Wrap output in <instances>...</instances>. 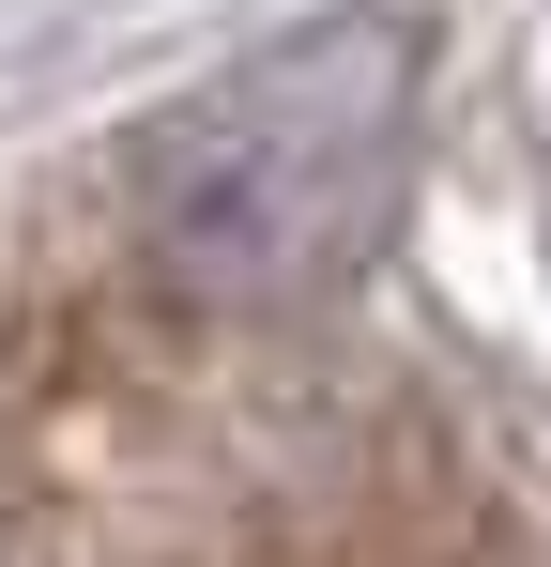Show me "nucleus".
<instances>
[{
	"label": "nucleus",
	"instance_id": "f257e3e1",
	"mask_svg": "<svg viewBox=\"0 0 551 567\" xmlns=\"http://www.w3.org/2000/svg\"><path fill=\"white\" fill-rule=\"evenodd\" d=\"M398 154H414V31L337 16V31L246 62L230 93H199L154 138V246L199 291L306 307L383 246Z\"/></svg>",
	"mask_w": 551,
	"mask_h": 567
}]
</instances>
